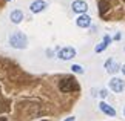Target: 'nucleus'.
Listing matches in <instances>:
<instances>
[{
    "mask_svg": "<svg viewBox=\"0 0 125 121\" xmlns=\"http://www.w3.org/2000/svg\"><path fill=\"white\" fill-rule=\"evenodd\" d=\"M9 45H11L14 49H25L28 45V38L23 32L16 31L9 35Z\"/></svg>",
    "mask_w": 125,
    "mask_h": 121,
    "instance_id": "f257e3e1",
    "label": "nucleus"
},
{
    "mask_svg": "<svg viewBox=\"0 0 125 121\" xmlns=\"http://www.w3.org/2000/svg\"><path fill=\"white\" fill-rule=\"evenodd\" d=\"M9 18H11L12 23H20L23 20V12L20 11V9H14V11L9 14Z\"/></svg>",
    "mask_w": 125,
    "mask_h": 121,
    "instance_id": "9d476101",
    "label": "nucleus"
},
{
    "mask_svg": "<svg viewBox=\"0 0 125 121\" xmlns=\"http://www.w3.org/2000/svg\"><path fill=\"white\" fill-rule=\"evenodd\" d=\"M110 41H111V37H110V35H105V37H104V40H102V43H99V45L96 46V49H94V51L97 52V54H99V52H102V51H105V49L108 48Z\"/></svg>",
    "mask_w": 125,
    "mask_h": 121,
    "instance_id": "9b49d317",
    "label": "nucleus"
},
{
    "mask_svg": "<svg viewBox=\"0 0 125 121\" xmlns=\"http://www.w3.org/2000/svg\"><path fill=\"white\" fill-rule=\"evenodd\" d=\"M124 117H125V107H124Z\"/></svg>",
    "mask_w": 125,
    "mask_h": 121,
    "instance_id": "f3484780",
    "label": "nucleus"
},
{
    "mask_svg": "<svg viewBox=\"0 0 125 121\" xmlns=\"http://www.w3.org/2000/svg\"><path fill=\"white\" fill-rule=\"evenodd\" d=\"M108 86H110V89H111L113 92H116V94L125 90V81H124L122 78H117V77H114V78L110 80Z\"/></svg>",
    "mask_w": 125,
    "mask_h": 121,
    "instance_id": "20e7f679",
    "label": "nucleus"
},
{
    "mask_svg": "<svg viewBox=\"0 0 125 121\" xmlns=\"http://www.w3.org/2000/svg\"><path fill=\"white\" fill-rule=\"evenodd\" d=\"M59 89L62 90V92H74V90H80V86H79V83L76 81L73 77H66V78H63L59 83Z\"/></svg>",
    "mask_w": 125,
    "mask_h": 121,
    "instance_id": "f03ea898",
    "label": "nucleus"
},
{
    "mask_svg": "<svg viewBox=\"0 0 125 121\" xmlns=\"http://www.w3.org/2000/svg\"><path fill=\"white\" fill-rule=\"evenodd\" d=\"M105 69H107L108 74H116L117 71H121V65H119L114 58H108L105 61Z\"/></svg>",
    "mask_w": 125,
    "mask_h": 121,
    "instance_id": "0eeeda50",
    "label": "nucleus"
},
{
    "mask_svg": "<svg viewBox=\"0 0 125 121\" xmlns=\"http://www.w3.org/2000/svg\"><path fill=\"white\" fill-rule=\"evenodd\" d=\"M122 72H124V74H125V65H122V69H121Z\"/></svg>",
    "mask_w": 125,
    "mask_h": 121,
    "instance_id": "dca6fc26",
    "label": "nucleus"
},
{
    "mask_svg": "<svg viewBox=\"0 0 125 121\" xmlns=\"http://www.w3.org/2000/svg\"><path fill=\"white\" fill-rule=\"evenodd\" d=\"M99 109H100V112H104L105 115H108V117H116V110H114L110 104L104 103V101L99 104Z\"/></svg>",
    "mask_w": 125,
    "mask_h": 121,
    "instance_id": "1a4fd4ad",
    "label": "nucleus"
},
{
    "mask_svg": "<svg viewBox=\"0 0 125 121\" xmlns=\"http://www.w3.org/2000/svg\"><path fill=\"white\" fill-rule=\"evenodd\" d=\"M71 71H73V72H76V74H83V67L82 66H80V65H73V66H71Z\"/></svg>",
    "mask_w": 125,
    "mask_h": 121,
    "instance_id": "ddd939ff",
    "label": "nucleus"
},
{
    "mask_svg": "<svg viewBox=\"0 0 125 121\" xmlns=\"http://www.w3.org/2000/svg\"><path fill=\"white\" fill-rule=\"evenodd\" d=\"M108 9H110V3L107 2V0H100V2H99V12H100V16L107 14Z\"/></svg>",
    "mask_w": 125,
    "mask_h": 121,
    "instance_id": "f8f14e48",
    "label": "nucleus"
},
{
    "mask_svg": "<svg viewBox=\"0 0 125 121\" xmlns=\"http://www.w3.org/2000/svg\"><path fill=\"white\" fill-rule=\"evenodd\" d=\"M99 95L102 97V98H105V97L108 95V92H107V89H100V90H99Z\"/></svg>",
    "mask_w": 125,
    "mask_h": 121,
    "instance_id": "4468645a",
    "label": "nucleus"
},
{
    "mask_svg": "<svg viewBox=\"0 0 125 121\" xmlns=\"http://www.w3.org/2000/svg\"><path fill=\"white\" fill-rule=\"evenodd\" d=\"M76 25L79 28H90L91 26V17L90 16H79L77 20H76Z\"/></svg>",
    "mask_w": 125,
    "mask_h": 121,
    "instance_id": "6e6552de",
    "label": "nucleus"
},
{
    "mask_svg": "<svg viewBox=\"0 0 125 121\" xmlns=\"http://www.w3.org/2000/svg\"><path fill=\"white\" fill-rule=\"evenodd\" d=\"M63 121H76V120H74V117H70V118H66V120H63Z\"/></svg>",
    "mask_w": 125,
    "mask_h": 121,
    "instance_id": "2eb2a0df",
    "label": "nucleus"
},
{
    "mask_svg": "<svg viewBox=\"0 0 125 121\" xmlns=\"http://www.w3.org/2000/svg\"><path fill=\"white\" fill-rule=\"evenodd\" d=\"M8 2H11V0H8Z\"/></svg>",
    "mask_w": 125,
    "mask_h": 121,
    "instance_id": "a211bd4d",
    "label": "nucleus"
},
{
    "mask_svg": "<svg viewBox=\"0 0 125 121\" xmlns=\"http://www.w3.org/2000/svg\"><path fill=\"white\" fill-rule=\"evenodd\" d=\"M57 57H59L60 60H73L74 57H76V49L74 48H71V46H66V48H62V49L59 51V54H57Z\"/></svg>",
    "mask_w": 125,
    "mask_h": 121,
    "instance_id": "7ed1b4c3",
    "label": "nucleus"
},
{
    "mask_svg": "<svg viewBox=\"0 0 125 121\" xmlns=\"http://www.w3.org/2000/svg\"><path fill=\"white\" fill-rule=\"evenodd\" d=\"M71 8H73V11H74L76 14L83 16V14L88 11V3H86L85 0H74L73 5H71Z\"/></svg>",
    "mask_w": 125,
    "mask_h": 121,
    "instance_id": "39448f33",
    "label": "nucleus"
},
{
    "mask_svg": "<svg viewBox=\"0 0 125 121\" xmlns=\"http://www.w3.org/2000/svg\"><path fill=\"white\" fill-rule=\"evenodd\" d=\"M48 8V3L45 2V0H36V2H32L30 5V9H31V12H34V14H39L42 11H45V9Z\"/></svg>",
    "mask_w": 125,
    "mask_h": 121,
    "instance_id": "423d86ee",
    "label": "nucleus"
}]
</instances>
